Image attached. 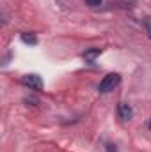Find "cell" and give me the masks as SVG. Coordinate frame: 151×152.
I'll return each instance as SVG.
<instances>
[{
    "label": "cell",
    "mask_w": 151,
    "mask_h": 152,
    "mask_svg": "<svg viewBox=\"0 0 151 152\" xmlns=\"http://www.w3.org/2000/svg\"><path fill=\"white\" fill-rule=\"evenodd\" d=\"M119 81H121V76L117 75V73H109L107 76H103V80L100 81L98 90H100L101 94L110 92V90H114V88L119 85Z\"/></svg>",
    "instance_id": "6da1fadb"
},
{
    "label": "cell",
    "mask_w": 151,
    "mask_h": 152,
    "mask_svg": "<svg viewBox=\"0 0 151 152\" xmlns=\"http://www.w3.org/2000/svg\"><path fill=\"white\" fill-rule=\"evenodd\" d=\"M21 83L25 85V87H29V88H32V90H43L44 88V81H43V78L39 75H25L21 78Z\"/></svg>",
    "instance_id": "7a4b0ae2"
},
{
    "label": "cell",
    "mask_w": 151,
    "mask_h": 152,
    "mask_svg": "<svg viewBox=\"0 0 151 152\" xmlns=\"http://www.w3.org/2000/svg\"><path fill=\"white\" fill-rule=\"evenodd\" d=\"M117 113H119V118L124 120V122H128V120L133 118V110H132V106L126 104V103H119V104H117Z\"/></svg>",
    "instance_id": "3957f363"
},
{
    "label": "cell",
    "mask_w": 151,
    "mask_h": 152,
    "mask_svg": "<svg viewBox=\"0 0 151 152\" xmlns=\"http://www.w3.org/2000/svg\"><path fill=\"white\" fill-rule=\"evenodd\" d=\"M20 37H21V41H23L25 44H30V46H36V44H38V37H36V34H32V32H23Z\"/></svg>",
    "instance_id": "277c9868"
},
{
    "label": "cell",
    "mask_w": 151,
    "mask_h": 152,
    "mask_svg": "<svg viewBox=\"0 0 151 152\" xmlns=\"http://www.w3.org/2000/svg\"><path fill=\"white\" fill-rule=\"evenodd\" d=\"M100 53H101V50H100V48H93V50H85V51H84V57H85V60L93 62Z\"/></svg>",
    "instance_id": "5b68a950"
},
{
    "label": "cell",
    "mask_w": 151,
    "mask_h": 152,
    "mask_svg": "<svg viewBox=\"0 0 151 152\" xmlns=\"http://www.w3.org/2000/svg\"><path fill=\"white\" fill-rule=\"evenodd\" d=\"M142 23H144V28H146V34H148V37L151 39V16H146V18L142 20Z\"/></svg>",
    "instance_id": "8992f818"
},
{
    "label": "cell",
    "mask_w": 151,
    "mask_h": 152,
    "mask_svg": "<svg viewBox=\"0 0 151 152\" xmlns=\"http://www.w3.org/2000/svg\"><path fill=\"white\" fill-rule=\"evenodd\" d=\"M85 4H87L91 9H98V7L103 4V0H85Z\"/></svg>",
    "instance_id": "52a82bcc"
},
{
    "label": "cell",
    "mask_w": 151,
    "mask_h": 152,
    "mask_svg": "<svg viewBox=\"0 0 151 152\" xmlns=\"http://www.w3.org/2000/svg\"><path fill=\"white\" fill-rule=\"evenodd\" d=\"M107 152H117L115 151V145H107Z\"/></svg>",
    "instance_id": "ba28073f"
},
{
    "label": "cell",
    "mask_w": 151,
    "mask_h": 152,
    "mask_svg": "<svg viewBox=\"0 0 151 152\" xmlns=\"http://www.w3.org/2000/svg\"><path fill=\"white\" fill-rule=\"evenodd\" d=\"M150 129H151V122H150Z\"/></svg>",
    "instance_id": "9c48e42d"
}]
</instances>
